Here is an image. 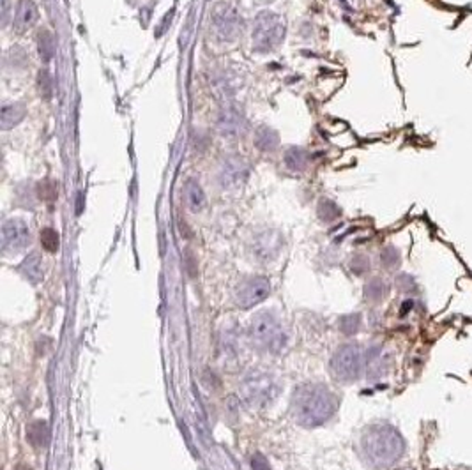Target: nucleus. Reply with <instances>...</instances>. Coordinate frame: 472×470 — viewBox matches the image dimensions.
Wrapping results in <instances>:
<instances>
[{
    "label": "nucleus",
    "mask_w": 472,
    "mask_h": 470,
    "mask_svg": "<svg viewBox=\"0 0 472 470\" xmlns=\"http://www.w3.org/2000/svg\"><path fill=\"white\" fill-rule=\"evenodd\" d=\"M361 454L368 467L384 470L393 467L405 453V440L394 426L386 423L369 425L359 440Z\"/></svg>",
    "instance_id": "obj_1"
},
{
    "label": "nucleus",
    "mask_w": 472,
    "mask_h": 470,
    "mask_svg": "<svg viewBox=\"0 0 472 470\" xmlns=\"http://www.w3.org/2000/svg\"><path fill=\"white\" fill-rule=\"evenodd\" d=\"M336 409V394L322 384H303L292 394V416L304 428L324 425L333 417Z\"/></svg>",
    "instance_id": "obj_2"
},
{
    "label": "nucleus",
    "mask_w": 472,
    "mask_h": 470,
    "mask_svg": "<svg viewBox=\"0 0 472 470\" xmlns=\"http://www.w3.org/2000/svg\"><path fill=\"white\" fill-rule=\"evenodd\" d=\"M281 384L272 373L264 370H251L241 382V394L250 407L264 409L279 396Z\"/></svg>",
    "instance_id": "obj_3"
},
{
    "label": "nucleus",
    "mask_w": 472,
    "mask_h": 470,
    "mask_svg": "<svg viewBox=\"0 0 472 470\" xmlns=\"http://www.w3.org/2000/svg\"><path fill=\"white\" fill-rule=\"evenodd\" d=\"M248 338L251 345L264 352H279L285 347L287 336L283 328L279 325L278 320L271 313H259L250 322L248 328Z\"/></svg>",
    "instance_id": "obj_4"
},
{
    "label": "nucleus",
    "mask_w": 472,
    "mask_h": 470,
    "mask_svg": "<svg viewBox=\"0 0 472 470\" xmlns=\"http://www.w3.org/2000/svg\"><path fill=\"white\" fill-rule=\"evenodd\" d=\"M287 23L278 12L262 11L253 23V48L257 52H271L285 39Z\"/></svg>",
    "instance_id": "obj_5"
},
{
    "label": "nucleus",
    "mask_w": 472,
    "mask_h": 470,
    "mask_svg": "<svg viewBox=\"0 0 472 470\" xmlns=\"http://www.w3.org/2000/svg\"><path fill=\"white\" fill-rule=\"evenodd\" d=\"M363 352L354 343L341 345L331 359V373L336 381L352 382L359 378L363 372Z\"/></svg>",
    "instance_id": "obj_6"
},
{
    "label": "nucleus",
    "mask_w": 472,
    "mask_h": 470,
    "mask_svg": "<svg viewBox=\"0 0 472 470\" xmlns=\"http://www.w3.org/2000/svg\"><path fill=\"white\" fill-rule=\"evenodd\" d=\"M271 294V281L264 276H251L241 281L235 288V304L242 310H250Z\"/></svg>",
    "instance_id": "obj_7"
},
{
    "label": "nucleus",
    "mask_w": 472,
    "mask_h": 470,
    "mask_svg": "<svg viewBox=\"0 0 472 470\" xmlns=\"http://www.w3.org/2000/svg\"><path fill=\"white\" fill-rule=\"evenodd\" d=\"M30 242V230L23 220L11 217L2 226V250L8 255L23 251Z\"/></svg>",
    "instance_id": "obj_8"
},
{
    "label": "nucleus",
    "mask_w": 472,
    "mask_h": 470,
    "mask_svg": "<svg viewBox=\"0 0 472 470\" xmlns=\"http://www.w3.org/2000/svg\"><path fill=\"white\" fill-rule=\"evenodd\" d=\"M241 18L237 11L228 4L216 6L213 12V27L222 41H234L241 32Z\"/></svg>",
    "instance_id": "obj_9"
},
{
    "label": "nucleus",
    "mask_w": 472,
    "mask_h": 470,
    "mask_svg": "<svg viewBox=\"0 0 472 470\" xmlns=\"http://www.w3.org/2000/svg\"><path fill=\"white\" fill-rule=\"evenodd\" d=\"M283 246V239L275 230H264L260 232L257 237L253 239V244H251V250L257 260L260 262H269V260H275L278 257L279 250Z\"/></svg>",
    "instance_id": "obj_10"
},
{
    "label": "nucleus",
    "mask_w": 472,
    "mask_h": 470,
    "mask_svg": "<svg viewBox=\"0 0 472 470\" xmlns=\"http://www.w3.org/2000/svg\"><path fill=\"white\" fill-rule=\"evenodd\" d=\"M218 129L222 136L228 140H235L246 133V120L234 108H226L218 117Z\"/></svg>",
    "instance_id": "obj_11"
},
{
    "label": "nucleus",
    "mask_w": 472,
    "mask_h": 470,
    "mask_svg": "<svg viewBox=\"0 0 472 470\" xmlns=\"http://www.w3.org/2000/svg\"><path fill=\"white\" fill-rule=\"evenodd\" d=\"M248 177V167L246 163L239 158H230L226 160L219 173V180L225 189H235L246 180Z\"/></svg>",
    "instance_id": "obj_12"
},
{
    "label": "nucleus",
    "mask_w": 472,
    "mask_h": 470,
    "mask_svg": "<svg viewBox=\"0 0 472 470\" xmlns=\"http://www.w3.org/2000/svg\"><path fill=\"white\" fill-rule=\"evenodd\" d=\"M39 18V9L34 4L32 0H20L17 6V12H14V27L18 32H25L30 29Z\"/></svg>",
    "instance_id": "obj_13"
},
{
    "label": "nucleus",
    "mask_w": 472,
    "mask_h": 470,
    "mask_svg": "<svg viewBox=\"0 0 472 470\" xmlns=\"http://www.w3.org/2000/svg\"><path fill=\"white\" fill-rule=\"evenodd\" d=\"M184 198L186 205L191 213H200L202 209L206 207V193L202 189L197 180L189 179L184 184Z\"/></svg>",
    "instance_id": "obj_14"
},
{
    "label": "nucleus",
    "mask_w": 472,
    "mask_h": 470,
    "mask_svg": "<svg viewBox=\"0 0 472 470\" xmlns=\"http://www.w3.org/2000/svg\"><path fill=\"white\" fill-rule=\"evenodd\" d=\"M20 270H21V274H23L25 278L29 279L30 283H34V285L41 283L43 278H45L43 260L37 253H30L29 257L25 258L23 262H21V266H20Z\"/></svg>",
    "instance_id": "obj_15"
},
{
    "label": "nucleus",
    "mask_w": 472,
    "mask_h": 470,
    "mask_svg": "<svg viewBox=\"0 0 472 470\" xmlns=\"http://www.w3.org/2000/svg\"><path fill=\"white\" fill-rule=\"evenodd\" d=\"M25 107L21 103H11V105H4L2 107V129H12L14 126L25 119Z\"/></svg>",
    "instance_id": "obj_16"
},
{
    "label": "nucleus",
    "mask_w": 472,
    "mask_h": 470,
    "mask_svg": "<svg viewBox=\"0 0 472 470\" xmlns=\"http://www.w3.org/2000/svg\"><path fill=\"white\" fill-rule=\"evenodd\" d=\"M27 438L32 446L46 447L50 442V426L46 421H34L27 429Z\"/></svg>",
    "instance_id": "obj_17"
},
{
    "label": "nucleus",
    "mask_w": 472,
    "mask_h": 470,
    "mask_svg": "<svg viewBox=\"0 0 472 470\" xmlns=\"http://www.w3.org/2000/svg\"><path fill=\"white\" fill-rule=\"evenodd\" d=\"M255 145L259 149H262V151L269 152V151H275L276 147L279 145V136L278 133L272 129V127L269 126H262L257 129V133H255Z\"/></svg>",
    "instance_id": "obj_18"
},
{
    "label": "nucleus",
    "mask_w": 472,
    "mask_h": 470,
    "mask_svg": "<svg viewBox=\"0 0 472 470\" xmlns=\"http://www.w3.org/2000/svg\"><path fill=\"white\" fill-rule=\"evenodd\" d=\"M387 295V285L380 278H374L372 281L366 283L365 297L369 303H380L382 299Z\"/></svg>",
    "instance_id": "obj_19"
},
{
    "label": "nucleus",
    "mask_w": 472,
    "mask_h": 470,
    "mask_svg": "<svg viewBox=\"0 0 472 470\" xmlns=\"http://www.w3.org/2000/svg\"><path fill=\"white\" fill-rule=\"evenodd\" d=\"M306 161H308L306 152L299 147H290L287 151V154H285V164H287V168L294 170V172L304 170L306 168Z\"/></svg>",
    "instance_id": "obj_20"
},
{
    "label": "nucleus",
    "mask_w": 472,
    "mask_h": 470,
    "mask_svg": "<svg viewBox=\"0 0 472 470\" xmlns=\"http://www.w3.org/2000/svg\"><path fill=\"white\" fill-rule=\"evenodd\" d=\"M37 48H39V55H41L43 61L45 62L52 61V57H54V54H55V39L50 30H43V32L39 34Z\"/></svg>",
    "instance_id": "obj_21"
},
{
    "label": "nucleus",
    "mask_w": 472,
    "mask_h": 470,
    "mask_svg": "<svg viewBox=\"0 0 472 470\" xmlns=\"http://www.w3.org/2000/svg\"><path fill=\"white\" fill-rule=\"evenodd\" d=\"M41 244L48 253H55V251H58V246H61V237H58V233L54 228H43Z\"/></svg>",
    "instance_id": "obj_22"
},
{
    "label": "nucleus",
    "mask_w": 472,
    "mask_h": 470,
    "mask_svg": "<svg viewBox=\"0 0 472 470\" xmlns=\"http://www.w3.org/2000/svg\"><path fill=\"white\" fill-rule=\"evenodd\" d=\"M341 211L338 209V205L331 200H322L321 205H319V216H321L322 221H334L336 217H340Z\"/></svg>",
    "instance_id": "obj_23"
},
{
    "label": "nucleus",
    "mask_w": 472,
    "mask_h": 470,
    "mask_svg": "<svg viewBox=\"0 0 472 470\" xmlns=\"http://www.w3.org/2000/svg\"><path fill=\"white\" fill-rule=\"evenodd\" d=\"M359 325H361V317L354 313V315H347L340 320V329L341 332L345 334H354V332L359 331Z\"/></svg>",
    "instance_id": "obj_24"
},
{
    "label": "nucleus",
    "mask_w": 472,
    "mask_h": 470,
    "mask_svg": "<svg viewBox=\"0 0 472 470\" xmlns=\"http://www.w3.org/2000/svg\"><path fill=\"white\" fill-rule=\"evenodd\" d=\"M37 82H39V92H41L43 98L48 101V99L52 98V92H54V85H52V78H50L48 71L43 70L41 73H39Z\"/></svg>",
    "instance_id": "obj_25"
},
{
    "label": "nucleus",
    "mask_w": 472,
    "mask_h": 470,
    "mask_svg": "<svg viewBox=\"0 0 472 470\" xmlns=\"http://www.w3.org/2000/svg\"><path fill=\"white\" fill-rule=\"evenodd\" d=\"M39 195L43 200H55L57 198V186L52 180H43L39 184Z\"/></svg>",
    "instance_id": "obj_26"
},
{
    "label": "nucleus",
    "mask_w": 472,
    "mask_h": 470,
    "mask_svg": "<svg viewBox=\"0 0 472 470\" xmlns=\"http://www.w3.org/2000/svg\"><path fill=\"white\" fill-rule=\"evenodd\" d=\"M400 262V253L396 251V248L389 246L386 250L382 251V264L386 267H394Z\"/></svg>",
    "instance_id": "obj_27"
},
{
    "label": "nucleus",
    "mask_w": 472,
    "mask_h": 470,
    "mask_svg": "<svg viewBox=\"0 0 472 470\" xmlns=\"http://www.w3.org/2000/svg\"><path fill=\"white\" fill-rule=\"evenodd\" d=\"M251 469L253 470H271V465L262 453H255L251 458Z\"/></svg>",
    "instance_id": "obj_28"
},
{
    "label": "nucleus",
    "mask_w": 472,
    "mask_h": 470,
    "mask_svg": "<svg viewBox=\"0 0 472 470\" xmlns=\"http://www.w3.org/2000/svg\"><path fill=\"white\" fill-rule=\"evenodd\" d=\"M9 18V2L8 0H2V20H4V25L8 23Z\"/></svg>",
    "instance_id": "obj_29"
},
{
    "label": "nucleus",
    "mask_w": 472,
    "mask_h": 470,
    "mask_svg": "<svg viewBox=\"0 0 472 470\" xmlns=\"http://www.w3.org/2000/svg\"><path fill=\"white\" fill-rule=\"evenodd\" d=\"M82 211H83V195H78V211H76V213L82 214Z\"/></svg>",
    "instance_id": "obj_30"
}]
</instances>
